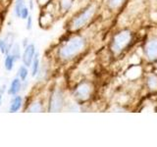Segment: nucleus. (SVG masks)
Instances as JSON below:
<instances>
[{"label":"nucleus","instance_id":"obj_1","mask_svg":"<svg viewBox=\"0 0 157 147\" xmlns=\"http://www.w3.org/2000/svg\"><path fill=\"white\" fill-rule=\"evenodd\" d=\"M86 47V39L82 36H75L67 41L59 50V57L63 60H69L78 55Z\"/></svg>","mask_w":157,"mask_h":147},{"label":"nucleus","instance_id":"obj_2","mask_svg":"<svg viewBox=\"0 0 157 147\" xmlns=\"http://www.w3.org/2000/svg\"><path fill=\"white\" fill-rule=\"evenodd\" d=\"M132 40V32L128 29H124L120 32H118L113 37L111 42V50L114 54H119L128 44Z\"/></svg>","mask_w":157,"mask_h":147},{"label":"nucleus","instance_id":"obj_3","mask_svg":"<svg viewBox=\"0 0 157 147\" xmlns=\"http://www.w3.org/2000/svg\"><path fill=\"white\" fill-rule=\"evenodd\" d=\"M95 6L94 5H90L87 8H86L83 11L78 14V16L75 18V20L73 21L72 27L74 29H78L82 28L85 24H86L88 23V21L93 17V15L95 13Z\"/></svg>","mask_w":157,"mask_h":147},{"label":"nucleus","instance_id":"obj_4","mask_svg":"<svg viewBox=\"0 0 157 147\" xmlns=\"http://www.w3.org/2000/svg\"><path fill=\"white\" fill-rule=\"evenodd\" d=\"M64 106V95L63 92L59 89L54 90L50 97V102H49L48 110L50 112H58L62 110Z\"/></svg>","mask_w":157,"mask_h":147},{"label":"nucleus","instance_id":"obj_5","mask_svg":"<svg viewBox=\"0 0 157 147\" xmlns=\"http://www.w3.org/2000/svg\"><path fill=\"white\" fill-rule=\"evenodd\" d=\"M90 93H91L90 85L87 82H82L76 87L75 91H74V97L80 101H83L86 100L90 96Z\"/></svg>","mask_w":157,"mask_h":147},{"label":"nucleus","instance_id":"obj_6","mask_svg":"<svg viewBox=\"0 0 157 147\" xmlns=\"http://www.w3.org/2000/svg\"><path fill=\"white\" fill-rule=\"evenodd\" d=\"M145 56L150 61L157 60V38H151L149 39L144 47Z\"/></svg>","mask_w":157,"mask_h":147},{"label":"nucleus","instance_id":"obj_7","mask_svg":"<svg viewBox=\"0 0 157 147\" xmlns=\"http://www.w3.org/2000/svg\"><path fill=\"white\" fill-rule=\"evenodd\" d=\"M36 55V46L34 44H28V46L25 47V51L23 53V62L26 67L32 66V63L33 60V57Z\"/></svg>","mask_w":157,"mask_h":147},{"label":"nucleus","instance_id":"obj_8","mask_svg":"<svg viewBox=\"0 0 157 147\" xmlns=\"http://www.w3.org/2000/svg\"><path fill=\"white\" fill-rule=\"evenodd\" d=\"M21 78H14V80L12 81L11 85H10V87L8 89V93L9 95H17L18 93L20 92V90H21L22 88V83H21Z\"/></svg>","mask_w":157,"mask_h":147},{"label":"nucleus","instance_id":"obj_9","mask_svg":"<svg viewBox=\"0 0 157 147\" xmlns=\"http://www.w3.org/2000/svg\"><path fill=\"white\" fill-rule=\"evenodd\" d=\"M22 103H23V99L21 96H15L11 103H10V107H9V112L11 113H15V112H18L22 107Z\"/></svg>","mask_w":157,"mask_h":147},{"label":"nucleus","instance_id":"obj_10","mask_svg":"<svg viewBox=\"0 0 157 147\" xmlns=\"http://www.w3.org/2000/svg\"><path fill=\"white\" fill-rule=\"evenodd\" d=\"M38 70H39V56L38 54H36L32 63V76L36 77L38 73Z\"/></svg>","mask_w":157,"mask_h":147},{"label":"nucleus","instance_id":"obj_11","mask_svg":"<svg viewBox=\"0 0 157 147\" xmlns=\"http://www.w3.org/2000/svg\"><path fill=\"white\" fill-rule=\"evenodd\" d=\"M16 61V59L14 58V56L12 54H10V55H7L6 58H5V62H4V65H5V68H6L7 71H12V69L14 67V63Z\"/></svg>","mask_w":157,"mask_h":147},{"label":"nucleus","instance_id":"obj_12","mask_svg":"<svg viewBox=\"0 0 157 147\" xmlns=\"http://www.w3.org/2000/svg\"><path fill=\"white\" fill-rule=\"evenodd\" d=\"M147 86L151 90H156L157 89V76L151 75L147 77Z\"/></svg>","mask_w":157,"mask_h":147},{"label":"nucleus","instance_id":"obj_13","mask_svg":"<svg viewBox=\"0 0 157 147\" xmlns=\"http://www.w3.org/2000/svg\"><path fill=\"white\" fill-rule=\"evenodd\" d=\"M25 7V0H16V3H15V14L18 18L21 16V12L23 8Z\"/></svg>","mask_w":157,"mask_h":147},{"label":"nucleus","instance_id":"obj_14","mask_svg":"<svg viewBox=\"0 0 157 147\" xmlns=\"http://www.w3.org/2000/svg\"><path fill=\"white\" fill-rule=\"evenodd\" d=\"M9 50H10V46L7 39H0V52L2 54H5Z\"/></svg>","mask_w":157,"mask_h":147},{"label":"nucleus","instance_id":"obj_15","mask_svg":"<svg viewBox=\"0 0 157 147\" xmlns=\"http://www.w3.org/2000/svg\"><path fill=\"white\" fill-rule=\"evenodd\" d=\"M28 69L26 68V66H22L21 68H20L19 70V77L20 78H21L22 81H25L27 80V77H28Z\"/></svg>","mask_w":157,"mask_h":147},{"label":"nucleus","instance_id":"obj_16","mask_svg":"<svg viewBox=\"0 0 157 147\" xmlns=\"http://www.w3.org/2000/svg\"><path fill=\"white\" fill-rule=\"evenodd\" d=\"M73 4V0H61L60 1V6L63 11H68L71 8Z\"/></svg>","mask_w":157,"mask_h":147},{"label":"nucleus","instance_id":"obj_17","mask_svg":"<svg viewBox=\"0 0 157 147\" xmlns=\"http://www.w3.org/2000/svg\"><path fill=\"white\" fill-rule=\"evenodd\" d=\"M12 50V55L14 56V58L16 59V60H18V59L21 58V52H20V46L18 45V44H15V45L11 48Z\"/></svg>","mask_w":157,"mask_h":147},{"label":"nucleus","instance_id":"obj_18","mask_svg":"<svg viewBox=\"0 0 157 147\" xmlns=\"http://www.w3.org/2000/svg\"><path fill=\"white\" fill-rule=\"evenodd\" d=\"M42 110V107L41 104L39 102H36V103H33V104L29 106V112H40Z\"/></svg>","mask_w":157,"mask_h":147},{"label":"nucleus","instance_id":"obj_19","mask_svg":"<svg viewBox=\"0 0 157 147\" xmlns=\"http://www.w3.org/2000/svg\"><path fill=\"white\" fill-rule=\"evenodd\" d=\"M124 1H125V0H109L108 5H109V7L111 9H116L118 7H120L122 5V3Z\"/></svg>","mask_w":157,"mask_h":147},{"label":"nucleus","instance_id":"obj_20","mask_svg":"<svg viewBox=\"0 0 157 147\" xmlns=\"http://www.w3.org/2000/svg\"><path fill=\"white\" fill-rule=\"evenodd\" d=\"M29 16V8L25 6L22 10V12H21V16H20V18L23 19V20H27Z\"/></svg>","mask_w":157,"mask_h":147},{"label":"nucleus","instance_id":"obj_21","mask_svg":"<svg viewBox=\"0 0 157 147\" xmlns=\"http://www.w3.org/2000/svg\"><path fill=\"white\" fill-rule=\"evenodd\" d=\"M26 21H27V28H28V29H31V28H32V22H33L32 17H31V16H29Z\"/></svg>","mask_w":157,"mask_h":147},{"label":"nucleus","instance_id":"obj_22","mask_svg":"<svg viewBox=\"0 0 157 147\" xmlns=\"http://www.w3.org/2000/svg\"><path fill=\"white\" fill-rule=\"evenodd\" d=\"M33 8V1L31 0V2H29V10H32Z\"/></svg>","mask_w":157,"mask_h":147},{"label":"nucleus","instance_id":"obj_23","mask_svg":"<svg viewBox=\"0 0 157 147\" xmlns=\"http://www.w3.org/2000/svg\"><path fill=\"white\" fill-rule=\"evenodd\" d=\"M28 46V39H25L24 40V47H26Z\"/></svg>","mask_w":157,"mask_h":147},{"label":"nucleus","instance_id":"obj_24","mask_svg":"<svg viewBox=\"0 0 157 147\" xmlns=\"http://www.w3.org/2000/svg\"><path fill=\"white\" fill-rule=\"evenodd\" d=\"M1 102H2V95L0 94V106H1Z\"/></svg>","mask_w":157,"mask_h":147}]
</instances>
